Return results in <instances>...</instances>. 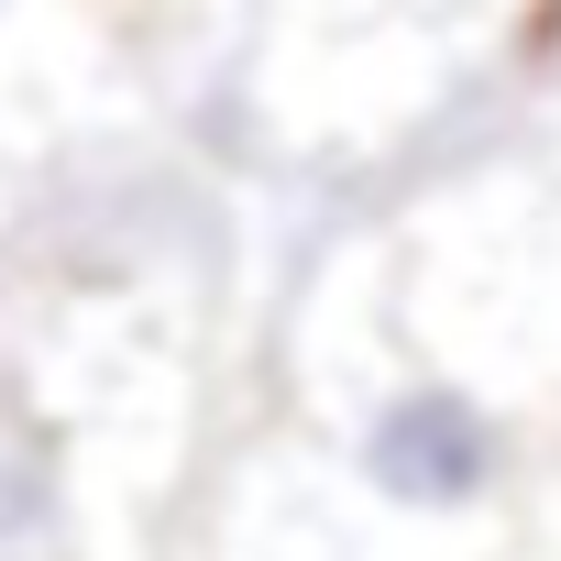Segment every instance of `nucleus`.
I'll return each mask as SVG.
<instances>
[{
    "label": "nucleus",
    "instance_id": "1",
    "mask_svg": "<svg viewBox=\"0 0 561 561\" xmlns=\"http://www.w3.org/2000/svg\"><path fill=\"white\" fill-rule=\"evenodd\" d=\"M364 484L397 506V517H473L495 484H506V430L473 386L451 375H408L375 397L364 419Z\"/></svg>",
    "mask_w": 561,
    "mask_h": 561
}]
</instances>
